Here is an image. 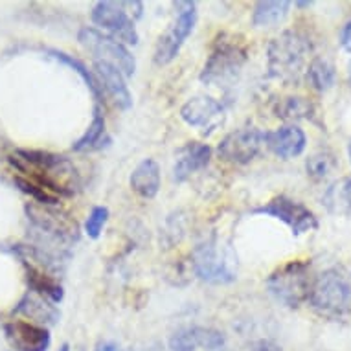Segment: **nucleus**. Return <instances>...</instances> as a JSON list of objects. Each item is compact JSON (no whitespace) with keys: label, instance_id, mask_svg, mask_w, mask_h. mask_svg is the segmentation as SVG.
I'll return each mask as SVG.
<instances>
[{"label":"nucleus","instance_id":"obj_1","mask_svg":"<svg viewBox=\"0 0 351 351\" xmlns=\"http://www.w3.org/2000/svg\"><path fill=\"white\" fill-rule=\"evenodd\" d=\"M19 171L24 173L29 184L37 186L52 197H70L80 188V175L74 164L64 156L43 151H15L10 158Z\"/></svg>","mask_w":351,"mask_h":351},{"label":"nucleus","instance_id":"obj_2","mask_svg":"<svg viewBox=\"0 0 351 351\" xmlns=\"http://www.w3.org/2000/svg\"><path fill=\"white\" fill-rule=\"evenodd\" d=\"M311 43L302 34L283 32L269 45V74L287 85H298L307 74Z\"/></svg>","mask_w":351,"mask_h":351},{"label":"nucleus","instance_id":"obj_3","mask_svg":"<svg viewBox=\"0 0 351 351\" xmlns=\"http://www.w3.org/2000/svg\"><path fill=\"white\" fill-rule=\"evenodd\" d=\"M309 302L329 320H342L351 313V282L339 269H328L313 280Z\"/></svg>","mask_w":351,"mask_h":351},{"label":"nucleus","instance_id":"obj_4","mask_svg":"<svg viewBox=\"0 0 351 351\" xmlns=\"http://www.w3.org/2000/svg\"><path fill=\"white\" fill-rule=\"evenodd\" d=\"M193 269L204 282L230 283L237 274V256L228 245L210 239L193 250Z\"/></svg>","mask_w":351,"mask_h":351},{"label":"nucleus","instance_id":"obj_5","mask_svg":"<svg viewBox=\"0 0 351 351\" xmlns=\"http://www.w3.org/2000/svg\"><path fill=\"white\" fill-rule=\"evenodd\" d=\"M311 265L305 261H291L280 267L267 280L271 294L287 307H298L311 294Z\"/></svg>","mask_w":351,"mask_h":351},{"label":"nucleus","instance_id":"obj_6","mask_svg":"<svg viewBox=\"0 0 351 351\" xmlns=\"http://www.w3.org/2000/svg\"><path fill=\"white\" fill-rule=\"evenodd\" d=\"M247 53L237 43L217 40L201 72V81L210 86H230L241 74Z\"/></svg>","mask_w":351,"mask_h":351},{"label":"nucleus","instance_id":"obj_7","mask_svg":"<svg viewBox=\"0 0 351 351\" xmlns=\"http://www.w3.org/2000/svg\"><path fill=\"white\" fill-rule=\"evenodd\" d=\"M77 39L88 52H93L98 58V61L114 64L116 69L127 77L134 74L136 61H134L133 53L129 52L120 40L112 39L109 35H104L94 28H81Z\"/></svg>","mask_w":351,"mask_h":351},{"label":"nucleus","instance_id":"obj_8","mask_svg":"<svg viewBox=\"0 0 351 351\" xmlns=\"http://www.w3.org/2000/svg\"><path fill=\"white\" fill-rule=\"evenodd\" d=\"M177 8H179V17L156 43L155 63L160 64V66L171 63L173 59L179 56L184 40L190 37L193 28H195V2H177Z\"/></svg>","mask_w":351,"mask_h":351},{"label":"nucleus","instance_id":"obj_9","mask_svg":"<svg viewBox=\"0 0 351 351\" xmlns=\"http://www.w3.org/2000/svg\"><path fill=\"white\" fill-rule=\"evenodd\" d=\"M93 21L104 29H107L112 39L121 45H138V32L134 26V19L125 12L123 2H98L93 10Z\"/></svg>","mask_w":351,"mask_h":351},{"label":"nucleus","instance_id":"obj_10","mask_svg":"<svg viewBox=\"0 0 351 351\" xmlns=\"http://www.w3.org/2000/svg\"><path fill=\"white\" fill-rule=\"evenodd\" d=\"M256 213H263V215H269V217L280 219L282 223H285L293 230L294 236H302L305 232L317 230L318 226L317 217L309 208H305L304 204H300V202L283 195L272 199L271 202H267L265 206L258 208Z\"/></svg>","mask_w":351,"mask_h":351},{"label":"nucleus","instance_id":"obj_11","mask_svg":"<svg viewBox=\"0 0 351 351\" xmlns=\"http://www.w3.org/2000/svg\"><path fill=\"white\" fill-rule=\"evenodd\" d=\"M265 144V133H261L256 127H241L232 131L219 144V155L232 164H248L252 162Z\"/></svg>","mask_w":351,"mask_h":351},{"label":"nucleus","instance_id":"obj_12","mask_svg":"<svg viewBox=\"0 0 351 351\" xmlns=\"http://www.w3.org/2000/svg\"><path fill=\"white\" fill-rule=\"evenodd\" d=\"M180 118L190 127L201 129L202 134H210L225 120V105L210 96H197L182 105Z\"/></svg>","mask_w":351,"mask_h":351},{"label":"nucleus","instance_id":"obj_13","mask_svg":"<svg viewBox=\"0 0 351 351\" xmlns=\"http://www.w3.org/2000/svg\"><path fill=\"white\" fill-rule=\"evenodd\" d=\"M94 75L98 85L101 86V90L109 94L110 99L114 101L120 109L127 110L131 109L133 105V96L129 93V88L125 85V75L121 74L120 70L116 69L114 64L105 63V61H94Z\"/></svg>","mask_w":351,"mask_h":351},{"label":"nucleus","instance_id":"obj_14","mask_svg":"<svg viewBox=\"0 0 351 351\" xmlns=\"http://www.w3.org/2000/svg\"><path fill=\"white\" fill-rule=\"evenodd\" d=\"M6 337L17 351H47L50 346L48 329L32 322H24V320L8 324Z\"/></svg>","mask_w":351,"mask_h":351},{"label":"nucleus","instance_id":"obj_15","mask_svg":"<svg viewBox=\"0 0 351 351\" xmlns=\"http://www.w3.org/2000/svg\"><path fill=\"white\" fill-rule=\"evenodd\" d=\"M212 158V149L210 145L201 144V142H190L184 147H180L175 158L173 166V179L177 182H184L190 179L191 175L201 171L202 167L208 166V162Z\"/></svg>","mask_w":351,"mask_h":351},{"label":"nucleus","instance_id":"obj_16","mask_svg":"<svg viewBox=\"0 0 351 351\" xmlns=\"http://www.w3.org/2000/svg\"><path fill=\"white\" fill-rule=\"evenodd\" d=\"M265 144L280 158H294L302 155L307 138L298 125H283L276 131L265 133Z\"/></svg>","mask_w":351,"mask_h":351},{"label":"nucleus","instance_id":"obj_17","mask_svg":"<svg viewBox=\"0 0 351 351\" xmlns=\"http://www.w3.org/2000/svg\"><path fill=\"white\" fill-rule=\"evenodd\" d=\"M129 184L142 199H153L160 190V166L153 158H145L133 169Z\"/></svg>","mask_w":351,"mask_h":351},{"label":"nucleus","instance_id":"obj_18","mask_svg":"<svg viewBox=\"0 0 351 351\" xmlns=\"http://www.w3.org/2000/svg\"><path fill=\"white\" fill-rule=\"evenodd\" d=\"M110 144L109 134H107V125H105V118L101 114L99 107L94 109V116L90 125L85 131V134L81 136L74 144V151L80 153H88V151H98L104 149L105 145Z\"/></svg>","mask_w":351,"mask_h":351},{"label":"nucleus","instance_id":"obj_19","mask_svg":"<svg viewBox=\"0 0 351 351\" xmlns=\"http://www.w3.org/2000/svg\"><path fill=\"white\" fill-rule=\"evenodd\" d=\"M291 2L287 0H280V2H258L254 6L252 23L254 26L265 28V26H276L283 23L289 13Z\"/></svg>","mask_w":351,"mask_h":351},{"label":"nucleus","instance_id":"obj_20","mask_svg":"<svg viewBox=\"0 0 351 351\" xmlns=\"http://www.w3.org/2000/svg\"><path fill=\"white\" fill-rule=\"evenodd\" d=\"M28 283L40 296H48L52 302H61L63 300L61 283L56 282V278L50 276L47 271H40V269L28 265Z\"/></svg>","mask_w":351,"mask_h":351},{"label":"nucleus","instance_id":"obj_21","mask_svg":"<svg viewBox=\"0 0 351 351\" xmlns=\"http://www.w3.org/2000/svg\"><path fill=\"white\" fill-rule=\"evenodd\" d=\"M324 202H326L329 212H351V177L350 179L337 180L335 184L329 186V190L324 195Z\"/></svg>","mask_w":351,"mask_h":351},{"label":"nucleus","instance_id":"obj_22","mask_svg":"<svg viewBox=\"0 0 351 351\" xmlns=\"http://www.w3.org/2000/svg\"><path fill=\"white\" fill-rule=\"evenodd\" d=\"M19 313H24L29 318V322H56L58 320V311L53 309V305H50L45 298L40 296H26L21 302Z\"/></svg>","mask_w":351,"mask_h":351},{"label":"nucleus","instance_id":"obj_23","mask_svg":"<svg viewBox=\"0 0 351 351\" xmlns=\"http://www.w3.org/2000/svg\"><path fill=\"white\" fill-rule=\"evenodd\" d=\"M307 80L320 93H326L335 85V66L328 59L315 58L307 69Z\"/></svg>","mask_w":351,"mask_h":351},{"label":"nucleus","instance_id":"obj_24","mask_svg":"<svg viewBox=\"0 0 351 351\" xmlns=\"http://www.w3.org/2000/svg\"><path fill=\"white\" fill-rule=\"evenodd\" d=\"M313 110H315V107L305 98H285L278 104L276 116L289 121L307 120L313 116Z\"/></svg>","mask_w":351,"mask_h":351},{"label":"nucleus","instance_id":"obj_25","mask_svg":"<svg viewBox=\"0 0 351 351\" xmlns=\"http://www.w3.org/2000/svg\"><path fill=\"white\" fill-rule=\"evenodd\" d=\"M56 58L61 59L63 63H66L69 66H72L74 69V72H77V74L83 77V81L86 83V86L93 90L94 98H96V101H104V90H101V86L98 85V81H96V75L93 74V72H88L86 70V66L81 61H77V59L70 58V56H66V53H56Z\"/></svg>","mask_w":351,"mask_h":351},{"label":"nucleus","instance_id":"obj_26","mask_svg":"<svg viewBox=\"0 0 351 351\" xmlns=\"http://www.w3.org/2000/svg\"><path fill=\"white\" fill-rule=\"evenodd\" d=\"M197 348H199L197 328H180L169 339V350L171 351H195Z\"/></svg>","mask_w":351,"mask_h":351},{"label":"nucleus","instance_id":"obj_27","mask_svg":"<svg viewBox=\"0 0 351 351\" xmlns=\"http://www.w3.org/2000/svg\"><path fill=\"white\" fill-rule=\"evenodd\" d=\"M305 167H307V173L311 175L313 179H324L335 167V160L333 156L328 155V153H317L311 158H307Z\"/></svg>","mask_w":351,"mask_h":351},{"label":"nucleus","instance_id":"obj_28","mask_svg":"<svg viewBox=\"0 0 351 351\" xmlns=\"http://www.w3.org/2000/svg\"><path fill=\"white\" fill-rule=\"evenodd\" d=\"M107 219H109V208L94 206L85 223L86 236L90 237V239H98L101 236V230H104Z\"/></svg>","mask_w":351,"mask_h":351},{"label":"nucleus","instance_id":"obj_29","mask_svg":"<svg viewBox=\"0 0 351 351\" xmlns=\"http://www.w3.org/2000/svg\"><path fill=\"white\" fill-rule=\"evenodd\" d=\"M197 337H199V348H204V350L215 351L225 344V337L223 333H219L217 329L197 328Z\"/></svg>","mask_w":351,"mask_h":351},{"label":"nucleus","instance_id":"obj_30","mask_svg":"<svg viewBox=\"0 0 351 351\" xmlns=\"http://www.w3.org/2000/svg\"><path fill=\"white\" fill-rule=\"evenodd\" d=\"M340 43H342V48L346 52L351 53V23H348L342 29V35H340Z\"/></svg>","mask_w":351,"mask_h":351},{"label":"nucleus","instance_id":"obj_31","mask_svg":"<svg viewBox=\"0 0 351 351\" xmlns=\"http://www.w3.org/2000/svg\"><path fill=\"white\" fill-rule=\"evenodd\" d=\"M94 351H121V350L116 344H112V342H104V344H99Z\"/></svg>","mask_w":351,"mask_h":351},{"label":"nucleus","instance_id":"obj_32","mask_svg":"<svg viewBox=\"0 0 351 351\" xmlns=\"http://www.w3.org/2000/svg\"><path fill=\"white\" fill-rule=\"evenodd\" d=\"M348 81H350V85H351V63L348 64Z\"/></svg>","mask_w":351,"mask_h":351},{"label":"nucleus","instance_id":"obj_33","mask_svg":"<svg viewBox=\"0 0 351 351\" xmlns=\"http://www.w3.org/2000/svg\"><path fill=\"white\" fill-rule=\"evenodd\" d=\"M59 351H70V348L66 344H64V346H61V350H59Z\"/></svg>","mask_w":351,"mask_h":351},{"label":"nucleus","instance_id":"obj_34","mask_svg":"<svg viewBox=\"0 0 351 351\" xmlns=\"http://www.w3.org/2000/svg\"><path fill=\"white\" fill-rule=\"evenodd\" d=\"M348 155H350V160H351V142H350V145H348Z\"/></svg>","mask_w":351,"mask_h":351}]
</instances>
